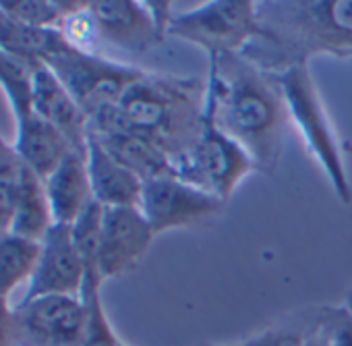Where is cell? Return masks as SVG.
<instances>
[{"label":"cell","instance_id":"cell-8","mask_svg":"<svg viewBox=\"0 0 352 346\" xmlns=\"http://www.w3.org/2000/svg\"><path fill=\"white\" fill-rule=\"evenodd\" d=\"M172 177L181 179L228 204L236 187L257 172L249 153L230 137L206 122L199 141L183 155L170 160Z\"/></svg>","mask_w":352,"mask_h":346},{"label":"cell","instance_id":"cell-2","mask_svg":"<svg viewBox=\"0 0 352 346\" xmlns=\"http://www.w3.org/2000/svg\"><path fill=\"white\" fill-rule=\"evenodd\" d=\"M257 19L261 38L243 56L265 73L352 56V0H259Z\"/></svg>","mask_w":352,"mask_h":346},{"label":"cell","instance_id":"cell-1","mask_svg":"<svg viewBox=\"0 0 352 346\" xmlns=\"http://www.w3.org/2000/svg\"><path fill=\"white\" fill-rule=\"evenodd\" d=\"M206 122L236 141L257 172L276 170L290 122L284 98L272 77L243 54L210 56L206 79Z\"/></svg>","mask_w":352,"mask_h":346},{"label":"cell","instance_id":"cell-28","mask_svg":"<svg viewBox=\"0 0 352 346\" xmlns=\"http://www.w3.org/2000/svg\"><path fill=\"white\" fill-rule=\"evenodd\" d=\"M0 346H19L17 311L9 299H0Z\"/></svg>","mask_w":352,"mask_h":346},{"label":"cell","instance_id":"cell-26","mask_svg":"<svg viewBox=\"0 0 352 346\" xmlns=\"http://www.w3.org/2000/svg\"><path fill=\"white\" fill-rule=\"evenodd\" d=\"M313 315L329 346H352V315L344 305H325Z\"/></svg>","mask_w":352,"mask_h":346},{"label":"cell","instance_id":"cell-16","mask_svg":"<svg viewBox=\"0 0 352 346\" xmlns=\"http://www.w3.org/2000/svg\"><path fill=\"white\" fill-rule=\"evenodd\" d=\"M15 141L13 149L23 166L46 181L54 168L65 160V155L73 149L69 139L50 122L40 118L38 114L30 112L23 118L15 120Z\"/></svg>","mask_w":352,"mask_h":346},{"label":"cell","instance_id":"cell-30","mask_svg":"<svg viewBox=\"0 0 352 346\" xmlns=\"http://www.w3.org/2000/svg\"><path fill=\"white\" fill-rule=\"evenodd\" d=\"M344 307L348 309V313L352 315V284H350V288L346 290V296H344Z\"/></svg>","mask_w":352,"mask_h":346},{"label":"cell","instance_id":"cell-5","mask_svg":"<svg viewBox=\"0 0 352 346\" xmlns=\"http://www.w3.org/2000/svg\"><path fill=\"white\" fill-rule=\"evenodd\" d=\"M67 40L83 50L94 40L129 50L145 52L164 42L166 34L155 23L147 3L137 0H94L63 23Z\"/></svg>","mask_w":352,"mask_h":346},{"label":"cell","instance_id":"cell-29","mask_svg":"<svg viewBox=\"0 0 352 346\" xmlns=\"http://www.w3.org/2000/svg\"><path fill=\"white\" fill-rule=\"evenodd\" d=\"M302 346H329L327 338L323 336V332H321V329L317 327V323H315V315L311 317L309 332H307V338H305Z\"/></svg>","mask_w":352,"mask_h":346},{"label":"cell","instance_id":"cell-17","mask_svg":"<svg viewBox=\"0 0 352 346\" xmlns=\"http://www.w3.org/2000/svg\"><path fill=\"white\" fill-rule=\"evenodd\" d=\"M89 137L96 139L116 162L129 168L143 183L172 175L170 158L164 151H160L155 145H151L147 139L133 133L131 129H120V131L89 135Z\"/></svg>","mask_w":352,"mask_h":346},{"label":"cell","instance_id":"cell-4","mask_svg":"<svg viewBox=\"0 0 352 346\" xmlns=\"http://www.w3.org/2000/svg\"><path fill=\"white\" fill-rule=\"evenodd\" d=\"M267 75L280 89L290 122H294L296 129L302 133L307 149L325 172L333 193L344 206L352 204V185L340 149V141L323 108L309 67H290Z\"/></svg>","mask_w":352,"mask_h":346},{"label":"cell","instance_id":"cell-9","mask_svg":"<svg viewBox=\"0 0 352 346\" xmlns=\"http://www.w3.org/2000/svg\"><path fill=\"white\" fill-rule=\"evenodd\" d=\"M139 210L153 235L208 224L224 214L226 204L172 175L143 183Z\"/></svg>","mask_w":352,"mask_h":346},{"label":"cell","instance_id":"cell-24","mask_svg":"<svg viewBox=\"0 0 352 346\" xmlns=\"http://www.w3.org/2000/svg\"><path fill=\"white\" fill-rule=\"evenodd\" d=\"M23 164L11 143L0 137V235L11 230Z\"/></svg>","mask_w":352,"mask_h":346},{"label":"cell","instance_id":"cell-31","mask_svg":"<svg viewBox=\"0 0 352 346\" xmlns=\"http://www.w3.org/2000/svg\"><path fill=\"white\" fill-rule=\"evenodd\" d=\"M120 346H126V344H120ZM236 346H239V344H236Z\"/></svg>","mask_w":352,"mask_h":346},{"label":"cell","instance_id":"cell-12","mask_svg":"<svg viewBox=\"0 0 352 346\" xmlns=\"http://www.w3.org/2000/svg\"><path fill=\"white\" fill-rule=\"evenodd\" d=\"M155 235L139 208H104L100 239L102 280L133 272L149 251Z\"/></svg>","mask_w":352,"mask_h":346},{"label":"cell","instance_id":"cell-22","mask_svg":"<svg viewBox=\"0 0 352 346\" xmlns=\"http://www.w3.org/2000/svg\"><path fill=\"white\" fill-rule=\"evenodd\" d=\"M102 218L104 208L100 204H91L73 224L71 235L73 243L81 255L85 266V282L83 288H102L104 280L100 276V239H102Z\"/></svg>","mask_w":352,"mask_h":346},{"label":"cell","instance_id":"cell-10","mask_svg":"<svg viewBox=\"0 0 352 346\" xmlns=\"http://www.w3.org/2000/svg\"><path fill=\"white\" fill-rule=\"evenodd\" d=\"M19 346H79L87 327L81 296H38L15 305Z\"/></svg>","mask_w":352,"mask_h":346},{"label":"cell","instance_id":"cell-32","mask_svg":"<svg viewBox=\"0 0 352 346\" xmlns=\"http://www.w3.org/2000/svg\"><path fill=\"white\" fill-rule=\"evenodd\" d=\"M0 137H3V135H0Z\"/></svg>","mask_w":352,"mask_h":346},{"label":"cell","instance_id":"cell-21","mask_svg":"<svg viewBox=\"0 0 352 346\" xmlns=\"http://www.w3.org/2000/svg\"><path fill=\"white\" fill-rule=\"evenodd\" d=\"M0 9L25 25L60 30L69 17L85 9V3L83 0H0Z\"/></svg>","mask_w":352,"mask_h":346},{"label":"cell","instance_id":"cell-20","mask_svg":"<svg viewBox=\"0 0 352 346\" xmlns=\"http://www.w3.org/2000/svg\"><path fill=\"white\" fill-rule=\"evenodd\" d=\"M38 257V241H30L13 233L0 235V299L11 301L13 290L32 280Z\"/></svg>","mask_w":352,"mask_h":346},{"label":"cell","instance_id":"cell-13","mask_svg":"<svg viewBox=\"0 0 352 346\" xmlns=\"http://www.w3.org/2000/svg\"><path fill=\"white\" fill-rule=\"evenodd\" d=\"M32 112L50 122L52 127H56L69 139L75 151H87L89 120L81 106L67 91V87L44 63H38L34 69Z\"/></svg>","mask_w":352,"mask_h":346},{"label":"cell","instance_id":"cell-6","mask_svg":"<svg viewBox=\"0 0 352 346\" xmlns=\"http://www.w3.org/2000/svg\"><path fill=\"white\" fill-rule=\"evenodd\" d=\"M44 65L67 87L87 120L100 110L118 104L124 91L145 75V71L137 67L110 61L71 42L48 56Z\"/></svg>","mask_w":352,"mask_h":346},{"label":"cell","instance_id":"cell-23","mask_svg":"<svg viewBox=\"0 0 352 346\" xmlns=\"http://www.w3.org/2000/svg\"><path fill=\"white\" fill-rule=\"evenodd\" d=\"M34 69L30 61L0 48V87H3L15 120L32 112Z\"/></svg>","mask_w":352,"mask_h":346},{"label":"cell","instance_id":"cell-27","mask_svg":"<svg viewBox=\"0 0 352 346\" xmlns=\"http://www.w3.org/2000/svg\"><path fill=\"white\" fill-rule=\"evenodd\" d=\"M309 323H311V319H307L300 329L290 327V325L267 327V329L247 338L239 346H302V342L307 338V332H309Z\"/></svg>","mask_w":352,"mask_h":346},{"label":"cell","instance_id":"cell-14","mask_svg":"<svg viewBox=\"0 0 352 346\" xmlns=\"http://www.w3.org/2000/svg\"><path fill=\"white\" fill-rule=\"evenodd\" d=\"M85 162L96 204H100L102 208H139L143 181L120 162H116L89 135Z\"/></svg>","mask_w":352,"mask_h":346},{"label":"cell","instance_id":"cell-18","mask_svg":"<svg viewBox=\"0 0 352 346\" xmlns=\"http://www.w3.org/2000/svg\"><path fill=\"white\" fill-rule=\"evenodd\" d=\"M52 224H54V218H52L44 181L28 166H23L19 197H17V206H15V214H13L9 233L40 243L46 237V233L52 228Z\"/></svg>","mask_w":352,"mask_h":346},{"label":"cell","instance_id":"cell-19","mask_svg":"<svg viewBox=\"0 0 352 346\" xmlns=\"http://www.w3.org/2000/svg\"><path fill=\"white\" fill-rule=\"evenodd\" d=\"M63 30H44L25 25L0 9V48L30 61L32 65L44 63L67 44Z\"/></svg>","mask_w":352,"mask_h":346},{"label":"cell","instance_id":"cell-15","mask_svg":"<svg viewBox=\"0 0 352 346\" xmlns=\"http://www.w3.org/2000/svg\"><path fill=\"white\" fill-rule=\"evenodd\" d=\"M44 187L54 224L71 226L94 204L85 153L71 149L54 168L52 175L44 181Z\"/></svg>","mask_w":352,"mask_h":346},{"label":"cell","instance_id":"cell-11","mask_svg":"<svg viewBox=\"0 0 352 346\" xmlns=\"http://www.w3.org/2000/svg\"><path fill=\"white\" fill-rule=\"evenodd\" d=\"M85 282V266L73 243L69 224H52L40 241V257L32 280L28 282L25 296L19 303L38 296H81Z\"/></svg>","mask_w":352,"mask_h":346},{"label":"cell","instance_id":"cell-25","mask_svg":"<svg viewBox=\"0 0 352 346\" xmlns=\"http://www.w3.org/2000/svg\"><path fill=\"white\" fill-rule=\"evenodd\" d=\"M102 288H83L81 301L87 307V327L79 346H120L122 342L114 334L110 319L104 311V303L100 296Z\"/></svg>","mask_w":352,"mask_h":346},{"label":"cell","instance_id":"cell-7","mask_svg":"<svg viewBox=\"0 0 352 346\" xmlns=\"http://www.w3.org/2000/svg\"><path fill=\"white\" fill-rule=\"evenodd\" d=\"M168 36L195 44L208 56L243 50L261 38L257 3L253 0H212L185 13H174Z\"/></svg>","mask_w":352,"mask_h":346},{"label":"cell","instance_id":"cell-3","mask_svg":"<svg viewBox=\"0 0 352 346\" xmlns=\"http://www.w3.org/2000/svg\"><path fill=\"white\" fill-rule=\"evenodd\" d=\"M118 108L133 133L174 160L206 129V81L145 73L124 91Z\"/></svg>","mask_w":352,"mask_h":346}]
</instances>
